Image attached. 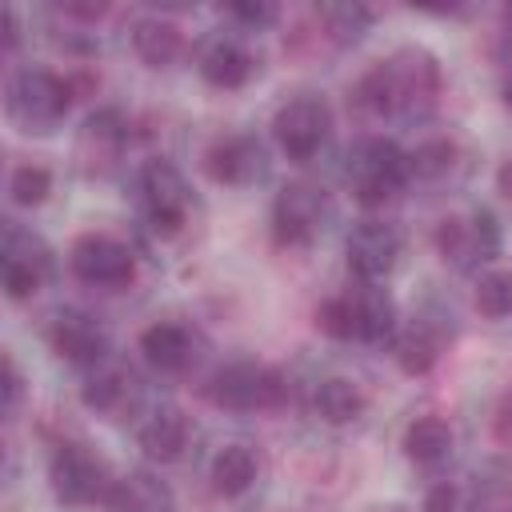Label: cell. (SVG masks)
<instances>
[{
    "mask_svg": "<svg viewBox=\"0 0 512 512\" xmlns=\"http://www.w3.org/2000/svg\"><path fill=\"white\" fill-rule=\"evenodd\" d=\"M20 40V24H16V8H4V52H12Z\"/></svg>",
    "mask_w": 512,
    "mask_h": 512,
    "instance_id": "36",
    "label": "cell"
},
{
    "mask_svg": "<svg viewBox=\"0 0 512 512\" xmlns=\"http://www.w3.org/2000/svg\"><path fill=\"white\" fill-rule=\"evenodd\" d=\"M228 16L248 24V28H264V24H272L280 16V8L276 4H228Z\"/></svg>",
    "mask_w": 512,
    "mask_h": 512,
    "instance_id": "33",
    "label": "cell"
},
{
    "mask_svg": "<svg viewBox=\"0 0 512 512\" xmlns=\"http://www.w3.org/2000/svg\"><path fill=\"white\" fill-rule=\"evenodd\" d=\"M316 328L328 336V340H356V308H352V296L348 292H336V296H324L312 312Z\"/></svg>",
    "mask_w": 512,
    "mask_h": 512,
    "instance_id": "30",
    "label": "cell"
},
{
    "mask_svg": "<svg viewBox=\"0 0 512 512\" xmlns=\"http://www.w3.org/2000/svg\"><path fill=\"white\" fill-rule=\"evenodd\" d=\"M44 340H48V348H52L60 360L80 364V368H96V364L104 360V352H108L104 328H100L88 312H76V308L56 312V316L48 320V328H44Z\"/></svg>",
    "mask_w": 512,
    "mask_h": 512,
    "instance_id": "14",
    "label": "cell"
},
{
    "mask_svg": "<svg viewBox=\"0 0 512 512\" xmlns=\"http://www.w3.org/2000/svg\"><path fill=\"white\" fill-rule=\"evenodd\" d=\"M348 296H352V308H356V340L384 344L400 332L396 328V300L388 296V288L360 280V288H352Z\"/></svg>",
    "mask_w": 512,
    "mask_h": 512,
    "instance_id": "19",
    "label": "cell"
},
{
    "mask_svg": "<svg viewBox=\"0 0 512 512\" xmlns=\"http://www.w3.org/2000/svg\"><path fill=\"white\" fill-rule=\"evenodd\" d=\"M188 204H192L188 180L172 160L160 156L140 168V208L156 236H164V240L176 236L188 224Z\"/></svg>",
    "mask_w": 512,
    "mask_h": 512,
    "instance_id": "7",
    "label": "cell"
},
{
    "mask_svg": "<svg viewBox=\"0 0 512 512\" xmlns=\"http://www.w3.org/2000/svg\"><path fill=\"white\" fill-rule=\"evenodd\" d=\"M140 352L156 372H184L192 360V336L176 320H156L140 332Z\"/></svg>",
    "mask_w": 512,
    "mask_h": 512,
    "instance_id": "20",
    "label": "cell"
},
{
    "mask_svg": "<svg viewBox=\"0 0 512 512\" xmlns=\"http://www.w3.org/2000/svg\"><path fill=\"white\" fill-rule=\"evenodd\" d=\"M128 396H132V372H124V368H100L96 364V372H88V380L80 384L84 408H92L100 416H116L128 404Z\"/></svg>",
    "mask_w": 512,
    "mask_h": 512,
    "instance_id": "26",
    "label": "cell"
},
{
    "mask_svg": "<svg viewBox=\"0 0 512 512\" xmlns=\"http://www.w3.org/2000/svg\"><path fill=\"white\" fill-rule=\"evenodd\" d=\"M452 428H448V420H440V416H416L408 428H404V436H400V448H404V456L412 460V464H424V468H432V464H444L448 456H452Z\"/></svg>",
    "mask_w": 512,
    "mask_h": 512,
    "instance_id": "23",
    "label": "cell"
},
{
    "mask_svg": "<svg viewBox=\"0 0 512 512\" xmlns=\"http://www.w3.org/2000/svg\"><path fill=\"white\" fill-rule=\"evenodd\" d=\"M352 100L368 116H428L440 100V64L428 48L404 44L356 80Z\"/></svg>",
    "mask_w": 512,
    "mask_h": 512,
    "instance_id": "1",
    "label": "cell"
},
{
    "mask_svg": "<svg viewBox=\"0 0 512 512\" xmlns=\"http://www.w3.org/2000/svg\"><path fill=\"white\" fill-rule=\"evenodd\" d=\"M400 248H404L400 228L388 224V220L368 216V220L352 224V232H348V240H344V260H348V272H352L356 280L380 284V280L396 268Z\"/></svg>",
    "mask_w": 512,
    "mask_h": 512,
    "instance_id": "10",
    "label": "cell"
},
{
    "mask_svg": "<svg viewBox=\"0 0 512 512\" xmlns=\"http://www.w3.org/2000/svg\"><path fill=\"white\" fill-rule=\"evenodd\" d=\"M128 144V120L120 108H96L80 124L76 136V160L84 172H108Z\"/></svg>",
    "mask_w": 512,
    "mask_h": 512,
    "instance_id": "15",
    "label": "cell"
},
{
    "mask_svg": "<svg viewBox=\"0 0 512 512\" xmlns=\"http://www.w3.org/2000/svg\"><path fill=\"white\" fill-rule=\"evenodd\" d=\"M500 188H504V192L512 196V160H508V164L500 168Z\"/></svg>",
    "mask_w": 512,
    "mask_h": 512,
    "instance_id": "38",
    "label": "cell"
},
{
    "mask_svg": "<svg viewBox=\"0 0 512 512\" xmlns=\"http://www.w3.org/2000/svg\"><path fill=\"white\" fill-rule=\"evenodd\" d=\"M200 164H204L208 180L228 184V188H240V184L260 180V172H264V148L248 132H224V136H216L204 148Z\"/></svg>",
    "mask_w": 512,
    "mask_h": 512,
    "instance_id": "13",
    "label": "cell"
},
{
    "mask_svg": "<svg viewBox=\"0 0 512 512\" xmlns=\"http://www.w3.org/2000/svg\"><path fill=\"white\" fill-rule=\"evenodd\" d=\"M132 52L148 68H172L184 56V32L164 16H140L132 20Z\"/></svg>",
    "mask_w": 512,
    "mask_h": 512,
    "instance_id": "18",
    "label": "cell"
},
{
    "mask_svg": "<svg viewBox=\"0 0 512 512\" xmlns=\"http://www.w3.org/2000/svg\"><path fill=\"white\" fill-rule=\"evenodd\" d=\"M436 252L456 268H476L500 252V224L488 208H476L468 216H444L432 232Z\"/></svg>",
    "mask_w": 512,
    "mask_h": 512,
    "instance_id": "9",
    "label": "cell"
},
{
    "mask_svg": "<svg viewBox=\"0 0 512 512\" xmlns=\"http://www.w3.org/2000/svg\"><path fill=\"white\" fill-rule=\"evenodd\" d=\"M312 412H316V420H324L332 428L352 424V420H360L368 412V392L348 376H328L312 392Z\"/></svg>",
    "mask_w": 512,
    "mask_h": 512,
    "instance_id": "21",
    "label": "cell"
},
{
    "mask_svg": "<svg viewBox=\"0 0 512 512\" xmlns=\"http://www.w3.org/2000/svg\"><path fill=\"white\" fill-rule=\"evenodd\" d=\"M344 180L352 188V196L364 208H380L388 204L396 192H404L408 176V152L396 140L384 136H360L348 156H344Z\"/></svg>",
    "mask_w": 512,
    "mask_h": 512,
    "instance_id": "3",
    "label": "cell"
},
{
    "mask_svg": "<svg viewBox=\"0 0 512 512\" xmlns=\"http://www.w3.org/2000/svg\"><path fill=\"white\" fill-rule=\"evenodd\" d=\"M20 396H24V380H20V368L12 356H4V412L12 416L20 408Z\"/></svg>",
    "mask_w": 512,
    "mask_h": 512,
    "instance_id": "34",
    "label": "cell"
},
{
    "mask_svg": "<svg viewBox=\"0 0 512 512\" xmlns=\"http://www.w3.org/2000/svg\"><path fill=\"white\" fill-rule=\"evenodd\" d=\"M208 400L216 408H228V412H268V408H280L284 404V376L272 368V364H256V360H236V364H224L212 380H208Z\"/></svg>",
    "mask_w": 512,
    "mask_h": 512,
    "instance_id": "4",
    "label": "cell"
},
{
    "mask_svg": "<svg viewBox=\"0 0 512 512\" xmlns=\"http://www.w3.org/2000/svg\"><path fill=\"white\" fill-rule=\"evenodd\" d=\"M68 268L76 280L92 288H124L136 276V256L124 240L108 232H84L68 248Z\"/></svg>",
    "mask_w": 512,
    "mask_h": 512,
    "instance_id": "8",
    "label": "cell"
},
{
    "mask_svg": "<svg viewBox=\"0 0 512 512\" xmlns=\"http://www.w3.org/2000/svg\"><path fill=\"white\" fill-rule=\"evenodd\" d=\"M324 192L296 180L284 184L272 200V236L280 248H308L324 224Z\"/></svg>",
    "mask_w": 512,
    "mask_h": 512,
    "instance_id": "11",
    "label": "cell"
},
{
    "mask_svg": "<svg viewBox=\"0 0 512 512\" xmlns=\"http://www.w3.org/2000/svg\"><path fill=\"white\" fill-rule=\"evenodd\" d=\"M48 484H52V496L68 508H92V504H104L116 476L108 472V464L84 448V444H60L48 460Z\"/></svg>",
    "mask_w": 512,
    "mask_h": 512,
    "instance_id": "5",
    "label": "cell"
},
{
    "mask_svg": "<svg viewBox=\"0 0 512 512\" xmlns=\"http://www.w3.org/2000/svg\"><path fill=\"white\" fill-rule=\"evenodd\" d=\"M364 512H408V508H404V504H392V500H388V504H372V508H364Z\"/></svg>",
    "mask_w": 512,
    "mask_h": 512,
    "instance_id": "39",
    "label": "cell"
},
{
    "mask_svg": "<svg viewBox=\"0 0 512 512\" xmlns=\"http://www.w3.org/2000/svg\"><path fill=\"white\" fill-rule=\"evenodd\" d=\"M72 100H76L72 76H60L52 68H20L8 76V88H4V112L28 136L52 132L68 116Z\"/></svg>",
    "mask_w": 512,
    "mask_h": 512,
    "instance_id": "2",
    "label": "cell"
},
{
    "mask_svg": "<svg viewBox=\"0 0 512 512\" xmlns=\"http://www.w3.org/2000/svg\"><path fill=\"white\" fill-rule=\"evenodd\" d=\"M196 72L208 88L216 92H236L256 76V56L232 40V36H212L200 52H196Z\"/></svg>",
    "mask_w": 512,
    "mask_h": 512,
    "instance_id": "16",
    "label": "cell"
},
{
    "mask_svg": "<svg viewBox=\"0 0 512 512\" xmlns=\"http://www.w3.org/2000/svg\"><path fill=\"white\" fill-rule=\"evenodd\" d=\"M104 508L108 512H172V492L164 480L148 472H128L112 484Z\"/></svg>",
    "mask_w": 512,
    "mask_h": 512,
    "instance_id": "22",
    "label": "cell"
},
{
    "mask_svg": "<svg viewBox=\"0 0 512 512\" xmlns=\"http://www.w3.org/2000/svg\"><path fill=\"white\" fill-rule=\"evenodd\" d=\"M500 100H504V108L512 112V72H504V80H500Z\"/></svg>",
    "mask_w": 512,
    "mask_h": 512,
    "instance_id": "37",
    "label": "cell"
},
{
    "mask_svg": "<svg viewBox=\"0 0 512 512\" xmlns=\"http://www.w3.org/2000/svg\"><path fill=\"white\" fill-rule=\"evenodd\" d=\"M328 132H332V108H328V100H320V96H312V92L292 96V100L280 104L276 116H272V140H276V148H280L292 164L316 160V152L324 148Z\"/></svg>",
    "mask_w": 512,
    "mask_h": 512,
    "instance_id": "6",
    "label": "cell"
},
{
    "mask_svg": "<svg viewBox=\"0 0 512 512\" xmlns=\"http://www.w3.org/2000/svg\"><path fill=\"white\" fill-rule=\"evenodd\" d=\"M460 160V148L456 140L448 136H432V140H420L412 152H408V176L412 180H440L456 168Z\"/></svg>",
    "mask_w": 512,
    "mask_h": 512,
    "instance_id": "28",
    "label": "cell"
},
{
    "mask_svg": "<svg viewBox=\"0 0 512 512\" xmlns=\"http://www.w3.org/2000/svg\"><path fill=\"white\" fill-rule=\"evenodd\" d=\"M392 360L404 376H428L440 360V336L428 324H408L392 336Z\"/></svg>",
    "mask_w": 512,
    "mask_h": 512,
    "instance_id": "25",
    "label": "cell"
},
{
    "mask_svg": "<svg viewBox=\"0 0 512 512\" xmlns=\"http://www.w3.org/2000/svg\"><path fill=\"white\" fill-rule=\"evenodd\" d=\"M48 192H52V172H48L44 164H16V168H12V176H8V196H12V204L36 208V204L48 200Z\"/></svg>",
    "mask_w": 512,
    "mask_h": 512,
    "instance_id": "31",
    "label": "cell"
},
{
    "mask_svg": "<svg viewBox=\"0 0 512 512\" xmlns=\"http://www.w3.org/2000/svg\"><path fill=\"white\" fill-rule=\"evenodd\" d=\"M188 436H192V428H188V416H184L180 408H156V412L140 424V448H144V456H148L152 464H172V460H180L184 448H188Z\"/></svg>",
    "mask_w": 512,
    "mask_h": 512,
    "instance_id": "17",
    "label": "cell"
},
{
    "mask_svg": "<svg viewBox=\"0 0 512 512\" xmlns=\"http://www.w3.org/2000/svg\"><path fill=\"white\" fill-rule=\"evenodd\" d=\"M256 472H260V464L248 444H224L208 464V480L220 496H244L256 484Z\"/></svg>",
    "mask_w": 512,
    "mask_h": 512,
    "instance_id": "24",
    "label": "cell"
},
{
    "mask_svg": "<svg viewBox=\"0 0 512 512\" xmlns=\"http://www.w3.org/2000/svg\"><path fill=\"white\" fill-rule=\"evenodd\" d=\"M52 256L44 248L40 236H32L20 224H8L4 232V248H0V276H4V292L8 300H28L40 292V284L48 280Z\"/></svg>",
    "mask_w": 512,
    "mask_h": 512,
    "instance_id": "12",
    "label": "cell"
},
{
    "mask_svg": "<svg viewBox=\"0 0 512 512\" xmlns=\"http://www.w3.org/2000/svg\"><path fill=\"white\" fill-rule=\"evenodd\" d=\"M472 304L480 316L488 320H504L512 316V272L508 268H488L476 276V288H472Z\"/></svg>",
    "mask_w": 512,
    "mask_h": 512,
    "instance_id": "29",
    "label": "cell"
},
{
    "mask_svg": "<svg viewBox=\"0 0 512 512\" xmlns=\"http://www.w3.org/2000/svg\"><path fill=\"white\" fill-rule=\"evenodd\" d=\"M372 20H376V12L368 8V4H320L316 8V24H320V32L332 40V44H360L364 36H368V28H372Z\"/></svg>",
    "mask_w": 512,
    "mask_h": 512,
    "instance_id": "27",
    "label": "cell"
},
{
    "mask_svg": "<svg viewBox=\"0 0 512 512\" xmlns=\"http://www.w3.org/2000/svg\"><path fill=\"white\" fill-rule=\"evenodd\" d=\"M60 16L68 20H84V24H96L108 16V4H60Z\"/></svg>",
    "mask_w": 512,
    "mask_h": 512,
    "instance_id": "35",
    "label": "cell"
},
{
    "mask_svg": "<svg viewBox=\"0 0 512 512\" xmlns=\"http://www.w3.org/2000/svg\"><path fill=\"white\" fill-rule=\"evenodd\" d=\"M456 504H460L456 484H452V480H436V484H428L420 512H456Z\"/></svg>",
    "mask_w": 512,
    "mask_h": 512,
    "instance_id": "32",
    "label": "cell"
}]
</instances>
